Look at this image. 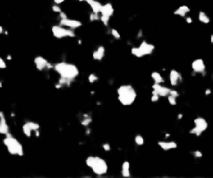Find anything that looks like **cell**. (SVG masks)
<instances>
[{"instance_id":"6da1fadb","label":"cell","mask_w":213,"mask_h":178,"mask_svg":"<svg viewBox=\"0 0 213 178\" xmlns=\"http://www.w3.org/2000/svg\"><path fill=\"white\" fill-rule=\"evenodd\" d=\"M54 70L60 74V77H65L70 81H74L79 74V70L76 65L69 62H59L53 66Z\"/></svg>"},{"instance_id":"7a4b0ae2","label":"cell","mask_w":213,"mask_h":178,"mask_svg":"<svg viewBox=\"0 0 213 178\" xmlns=\"http://www.w3.org/2000/svg\"><path fill=\"white\" fill-rule=\"evenodd\" d=\"M117 97L123 106H131L137 99V92L132 85H121L117 89Z\"/></svg>"},{"instance_id":"3957f363","label":"cell","mask_w":213,"mask_h":178,"mask_svg":"<svg viewBox=\"0 0 213 178\" xmlns=\"http://www.w3.org/2000/svg\"><path fill=\"white\" fill-rule=\"evenodd\" d=\"M86 165L97 176H102V175L108 173V163L105 159L99 156H88L87 159H86Z\"/></svg>"},{"instance_id":"277c9868","label":"cell","mask_w":213,"mask_h":178,"mask_svg":"<svg viewBox=\"0 0 213 178\" xmlns=\"http://www.w3.org/2000/svg\"><path fill=\"white\" fill-rule=\"evenodd\" d=\"M4 146L7 148L8 153L11 155H18V156H23L24 151H23V146L16 137H14L11 133L5 135L3 138Z\"/></svg>"},{"instance_id":"5b68a950","label":"cell","mask_w":213,"mask_h":178,"mask_svg":"<svg viewBox=\"0 0 213 178\" xmlns=\"http://www.w3.org/2000/svg\"><path fill=\"white\" fill-rule=\"evenodd\" d=\"M51 33L54 38L57 39H63V38H74L75 34L73 33V30L62 25H53L51 27Z\"/></svg>"},{"instance_id":"8992f818","label":"cell","mask_w":213,"mask_h":178,"mask_svg":"<svg viewBox=\"0 0 213 178\" xmlns=\"http://www.w3.org/2000/svg\"><path fill=\"white\" fill-rule=\"evenodd\" d=\"M193 123H194V127L189 132L190 134H194L197 136H200L208 128V123H207V120L204 117H201V116L197 117V119H194Z\"/></svg>"},{"instance_id":"52a82bcc","label":"cell","mask_w":213,"mask_h":178,"mask_svg":"<svg viewBox=\"0 0 213 178\" xmlns=\"http://www.w3.org/2000/svg\"><path fill=\"white\" fill-rule=\"evenodd\" d=\"M39 129H40V125L38 124V123L31 122V120H29V122H26L24 125L22 126L23 133H24V135L27 136V137L31 136V132H33V131L36 132L37 130H39Z\"/></svg>"},{"instance_id":"ba28073f","label":"cell","mask_w":213,"mask_h":178,"mask_svg":"<svg viewBox=\"0 0 213 178\" xmlns=\"http://www.w3.org/2000/svg\"><path fill=\"white\" fill-rule=\"evenodd\" d=\"M60 25L68 27V28H71V30H75V28H79V27L82 26L83 23L79 21V20H76V19L64 18V19H61V21H60Z\"/></svg>"},{"instance_id":"9c48e42d","label":"cell","mask_w":213,"mask_h":178,"mask_svg":"<svg viewBox=\"0 0 213 178\" xmlns=\"http://www.w3.org/2000/svg\"><path fill=\"white\" fill-rule=\"evenodd\" d=\"M152 90L155 91L157 94H159L160 97H164V96H167L170 94L171 89L167 87V86H164L162 84H158V83H154L152 86Z\"/></svg>"},{"instance_id":"30bf717a","label":"cell","mask_w":213,"mask_h":178,"mask_svg":"<svg viewBox=\"0 0 213 178\" xmlns=\"http://www.w3.org/2000/svg\"><path fill=\"white\" fill-rule=\"evenodd\" d=\"M138 47H139L141 54H142V57L149 56V54H152V51L155 50V45L151 44V43H147L146 41H142Z\"/></svg>"},{"instance_id":"8fae6325","label":"cell","mask_w":213,"mask_h":178,"mask_svg":"<svg viewBox=\"0 0 213 178\" xmlns=\"http://www.w3.org/2000/svg\"><path fill=\"white\" fill-rule=\"evenodd\" d=\"M191 68L194 73H203L206 69L205 66V62H204L203 59H197L194 61H192L191 63Z\"/></svg>"},{"instance_id":"7c38bea8","label":"cell","mask_w":213,"mask_h":178,"mask_svg":"<svg viewBox=\"0 0 213 178\" xmlns=\"http://www.w3.org/2000/svg\"><path fill=\"white\" fill-rule=\"evenodd\" d=\"M183 81L182 74L175 69H171L169 73V82L172 86H177L180 84V82Z\"/></svg>"},{"instance_id":"4fadbf2b","label":"cell","mask_w":213,"mask_h":178,"mask_svg":"<svg viewBox=\"0 0 213 178\" xmlns=\"http://www.w3.org/2000/svg\"><path fill=\"white\" fill-rule=\"evenodd\" d=\"M34 65H36V67H37V69L38 70H44L45 68H47V66H48V62L47 60H46L44 57H42V56H38V57H36L34 60Z\"/></svg>"},{"instance_id":"5bb4252c","label":"cell","mask_w":213,"mask_h":178,"mask_svg":"<svg viewBox=\"0 0 213 178\" xmlns=\"http://www.w3.org/2000/svg\"><path fill=\"white\" fill-rule=\"evenodd\" d=\"M8 133H10V127H8L7 119H5L4 113L0 112V134L7 135Z\"/></svg>"},{"instance_id":"9a60e30c","label":"cell","mask_w":213,"mask_h":178,"mask_svg":"<svg viewBox=\"0 0 213 178\" xmlns=\"http://www.w3.org/2000/svg\"><path fill=\"white\" fill-rule=\"evenodd\" d=\"M158 146L164 151L174 150V149L178 148V143L175 142H163V140H160V142H158Z\"/></svg>"},{"instance_id":"2e32d148","label":"cell","mask_w":213,"mask_h":178,"mask_svg":"<svg viewBox=\"0 0 213 178\" xmlns=\"http://www.w3.org/2000/svg\"><path fill=\"white\" fill-rule=\"evenodd\" d=\"M105 54H106V48H105V46L100 45V46H98L93 51L92 57H93V59L96 60V61H102L103 59V57H105Z\"/></svg>"},{"instance_id":"e0dca14e","label":"cell","mask_w":213,"mask_h":178,"mask_svg":"<svg viewBox=\"0 0 213 178\" xmlns=\"http://www.w3.org/2000/svg\"><path fill=\"white\" fill-rule=\"evenodd\" d=\"M86 2L90 5L92 12L96 13V14H100V10H102V4L100 3L99 1H97V0H87Z\"/></svg>"},{"instance_id":"ac0fdd59","label":"cell","mask_w":213,"mask_h":178,"mask_svg":"<svg viewBox=\"0 0 213 178\" xmlns=\"http://www.w3.org/2000/svg\"><path fill=\"white\" fill-rule=\"evenodd\" d=\"M114 14V7L111 3H106L102 4V10H100V15H105L112 17V15Z\"/></svg>"},{"instance_id":"d6986e66","label":"cell","mask_w":213,"mask_h":178,"mask_svg":"<svg viewBox=\"0 0 213 178\" xmlns=\"http://www.w3.org/2000/svg\"><path fill=\"white\" fill-rule=\"evenodd\" d=\"M189 12H190V7H189L188 5H181V7H179L174 11V14L177 16H180V17H186V15Z\"/></svg>"},{"instance_id":"ffe728a7","label":"cell","mask_w":213,"mask_h":178,"mask_svg":"<svg viewBox=\"0 0 213 178\" xmlns=\"http://www.w3.org/2000/svg\"><path fill=\"white\" fill-rule=\"evenodd\" d=\"M121 175L122 177L129 178L131 177V165L129 162H123L121 166Z\"/></svg>"},{"instance_id":"44dd1931","label":"cell","mask_w":213,"mask_h":178,"mask_svg":"<svg viewBox=\"0 0 213 178\" xmlns=\"http://www.w3.org/2000/svg\"><path fill=\"white\" fill-rule=\"evenodd\" d=\"M152 79L154 80L155 83H158V84H162V83H164V79H163L162 74L160 73H158V71H152Z\"/></svg>"},{"instance_id":"7402d4cb","label":"cell","mask_w":213,"mask_h":178,"mask_svg":"<svg viewBox=\"0 0 213 178\" xmlns=\"http://www.w3.org/2000/svg\"><path fill=\"white\" fill-rule=\"evenodd\" d=\"M198 20H200V22H202L204 24H208L210 22V18L208 17V15L205 12H202V11L198 13Z\"/></svg>"},{"instance_id":"603a6c76","label":"cell","mask_w":213,"mask_h":178,"mask_svg":"<svg viewBox=\"0 0 213 178\" xmlns=\"http://www.w3.org/2000/svg\"><path fill=\"white\" fill-rule=\"evenodd\" d=\"M135 143H136L137 146H143L144 145V138H143L142 135H140V134H137L136 136H135Z\"/></svg>"},{"instance_id":"cb8c5ba5","label":"cell","mask_w":213,"mask_h":178,"mask_svg":"<svg viewBox=\"0 0 213 178\" xmlns=\"http://www.w3.org/2000/svg\"><path fill=\"white\" fill-rule=\"evenodd\" d=\"M131 53L133 56H135L136 58H142V54H141V51L139 49V47H132L131 49Z\"/></svg>"},{"instance_id":"d4e9b609","label":"cell","mask_w":213,"mask_h":178,"mask_svg":"<svg viewBox=\"0 0 213 178\" xmlns=\"http://www.w3.org/2000/svg\"><path fill=\"white\" fill-rule=\"evenodd\" d=\"M91 123H92V119H91V117H89V116L86 115L84 117V119L82 120V123H80V124L84 126V127H88V126L90 125Z\"/></svg>"},{"instance_id":"484cf974","label":"cell","mask_w":213,"mask_h":178,"mask_svg":"<svg viewBox=\"0 0 213 178\" xmlns=\"http://www.w3.org/2000/svg\"><path fill=\"white\" fill-rule=\"evenodd\" d=\"M110 18H111V17H109V16L102 15V16H100L99 20L102 22V24H103V25H106V26H108V25H109V21H110Z\"/></svg>"},{"instance_id":"4316f807","label":"cell","mask_w":213,"mask_h":178,"mask_svg":"<svg viewBox=\"0 0 213 178\" xmlns=\"http://www.w3.org/2000/svg\"><path fill=\"white\" fill-rule=\"evenodd\" d=\"M177 99L178 97H175L174 96H171V94H169L167 96V100H168V103L170 104L171 106H175L177 105Z\"/></svg>"},{"instance_id":"83f0119b","label":"cell","mask_w":213,"mask_h":178,"mask_svg":"<svg viewBox=\"0 0 213 178\" xmlns=\"http://www.w3.org/2000/svg\"><path fill=\"white\" fill-rule=\"evenodd\" d=\"M111 34H112V36H113L114 38L117 39V40H119L120 38H121V36H120L119 31H118L117 30H115V28H112V30H111Z\"/></svg>"},{"instance_id":"f1b7e54d","label":"cell","mask_w":213,"mask_h":178,"mask_svg":"<svg viewBox=\"0 0 213 178\" xmlns=\"http://www.w3.org/2000/svg\"><path fill=\"white\" fill-rule=\"evenodd\" d=\"M159 99H160L159 94H157L154 90H152V102H158V101H159Z\"/></svg>"},{"instance_id":"f546056e","label":"cell","mask_w":213,"mask_h":178,"mask_svg":"<svg viewBox=\"0 0 213 178\" xmlns=\"http://www.w3.org/2000/svg\"><path fill=\"white\" fill-rule=\"evenodd\" d=\"M88 80H89V82H90V83H94L95 81L98 80V77H97V76H95L94 73H91L90 76H89Z\"/></svg>"},{"instance_id":"4dcf8cb0","label":"cell","mask_w":213,"mask_h":178,"mask_svg":"<svg viewBox=\"0 0 213 178\" xmlns=\"http://www.w3.org/2000/svg\"><path fill=\"white\" fill-rule=\"evenodd\" d=\"M100 18V17H98V14H96V13H93L92 12V14L90 15V21H96V20H98Z\"/></svg>"},{"instance_id":"1f68e13d","label":"cell","mask_w":213,"mask_h":178,"mask_svg":"<svg viewBox=\"0 0 213 178\" xmlns=\"http://www.w3.org/2000/svg\"><path fill=\"white\" fill-rule=\"evenodd\" d=\"M4 68H7V63L0 57V69H4Z\"/></svg>"},{"instance_id":"d6a6232c","label":"cell","mask_w":213,"mask_h":178,"mask_svg":"<svg viewBox=\"0 0 213 178\" xmlns=\"http://www.w3.org/2000/svg\"><path fill=\"white\" fill-rule=\"evenodd\" d=\"M52 11H53V12H56V13H59V14L62 12V10H61V7H59V4H54L52 7Z\"/></svg>"},{"instance_id":"836d02e7","label":"cell","mask_w":213,"mask_h":178,"mask_svg":"<svg viewBox=\"0 0 213 178\" xmlns=\"http://www.w3.org/2000/svg\"><path fill=\"white\" fill-rule=\"evenodd\" d=\"M102 148H103V150L106 151V152L111 151V146H110V143H103V145H102Z\"/></svg>"},{"instance_id":"e575fe53","label":"cell","mask_w":213,"mask_h":178,"mask_svg":"<svg viewBox=\"0 0 213 178\" xmlns=\"http://www.w3.org/2000/svg\"><path fill=\"white\" fill-rule=\"evenodd\" d=\"M194 155V157L195 158H201V157L203 156V154H202V152H200V151H194L193 153H192Z\"/></svg>"},{"instance_id":"d590c367","label":"cell","mask_w":213,"mask_h":178,"mask_svg":"<svg viewBox=\"0 0 213 178\" xmlns=\"http://www.w3.org/2000/svg\"><path fill=\"white\" fill-rule=\"evenodd\" d=\"M170 94H171V96H175V97H179V93H178V91L177 90H174V89H171Z\"/></svg>"},{"instance_id":"8d00e7d4","label":"cell","mask_w":213,"mask_h":178,"mask_svg":"<svg viewBox=\"0 0 213 178\" xmlns=\"http://www.w3.org/2000/svg\"><path fill=\"white\" fill-rule=\"evenodd\" d=\"M65 0H53V2H54V4H62L63 2H64Z\"/></svg>"},{"instance_id":"74e56055","label":"cell","mask_w":213,"mask_h":178,"mask_svg":"<svg viewBox=\"0 0 213 178\" xmlns=\"http://www.w3.org/2000/svg\"><path fill=\"white\" fill-rule=\"evenodd\" d=\"M60 17H61V19H64V18H67V15H66L65 13L61 12V13H60Z\"/></svg>"},{"instance_id":"f35d334b","label":"cell","mask_w":213,"mask_h":178,"mask_svg":"<svg viewBox=\"0 0 213 178\" xmlns=\"http://www.w3.org/2000/svg\"><path fill=\"white\" fill-rule=\"evenodd\" d=\"M186 22H187V23H191V22H192V19H191V18H189V17H187V18H186Z\"/></svg>"},{"instance_id":"ab89813d","label":"cell","mask_w":213,"mask_h":178,"mask_svg":"<svg viewBox=\"0 0 213 178\" xmlns=\"http://www.w3.org/2000/svg\"><path fill=\"white\" fill-rule=\"evenodd\" d=\"M3 31H4L3 27H2L1 25H0V35H1V34H3Z\"/></svg>"},{"instance_id":"60d3db41","label":"cell","mask_w":213,"mask_h":178,"mask_svg":"<svg viewBox=\"0 0 213 178\" xmlns=\"http://www.w3.org/2000/svg\"><path fill=\"white\" fill-rule=\"evenodd\" d=\"M210 92H211V91H210V89H207V90H206V94H210Z\"/></svg>"},{"instance_id":"b9f144b4","label":"cell","mask_w":213,"mask_h":178,"mask_svg":"<svg viewBox=\"0 0 213 178\" xmlns=\"http://www.w3.org/2000/svg\"><path fill=\"white\" fill-rule=\"evenodd\" d=\"M210 40H211V42L213 43V35H211V38H210Z\"/></svg>"},{"instance_id":"7bdbcfd3","label":"cell","mask_w":213,"mask_h":178,"mask_svg":"<svg viewBox=\"0 0 213 178\" xmlns=\"http://www.w3.org/2000/svg\"><path fill=\"white\" fill-rule=\"evenodd\" d=\"M76 1H80V2H82V1H87V0H76Z\"/></svg>"}]
</instances>
